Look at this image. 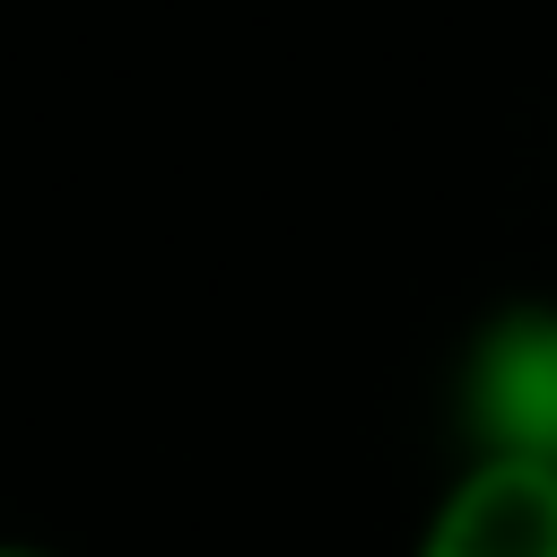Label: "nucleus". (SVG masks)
Segmentation results:
<instances>
[{"mask_svg": "<svg viewBox=\"0 0 557 557\" xmlns=\"http://www.w3.org/2000/svg\"><path fill=\"white\" fill-rule=\"evenodd\" d=\"M461 461H548L557 470V305H496L461 366Z\"/></svg>", "mask_w": 557, "mask_h": 557, "instance_id": "obj_1", "label": "nucleus"}, {"mask_svg": "<svg viewBox=\"0 0 557 557\" xmlns=\"http://www.w3.org/2000/svg\"><path fill=\"white\" fill-rule=\"evenodd\" d=\"M409 557H557V470L548 461H461Z\"/></svg>", "mask_w": 557, "mask_h": 557, "instance_id": "obj_2", "label": "nucleus"}, {"mask_svg": "<svg viewBox=\"0 0 557 557\" xmlns=\"http://www.w3.org/2000/svg\"><path fill=\"white\" fill-rule=\"evenodd\" d=\"M0 557H61V548H44V540H0Z\"/></svg>", "mask_w": 557, "mask_h": 557, "instance_id": "obj_3", "label": "nucleus"}]
</instances>
